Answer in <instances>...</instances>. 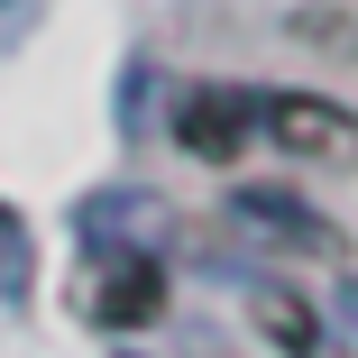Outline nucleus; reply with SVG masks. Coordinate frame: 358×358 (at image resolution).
Here are the masks:
<instances>
[{
    "label": "nucleus",
    "instance_id": "3",
    "mask_svg": "<svg viewBox=\"0 0 358 358\" xmlns=\"http://www.w3.org/2000/svg\"><path fill=\"white\" fill-rule=\"evenodd\" d=\"M230 211H239L248 230H266L275 248H313V257H331V266L349 257V239L322 221V211H313V202H294V193H275V184H239V202H230Z\"/></svg>",
    "mask_w": 358,
    "mask_h": 358
},
{
    "label": "nucleus",
    "instance_id": "2",
    "mask_svg": "<svg viewBox=\"0 0 358 358\" xmlns=\"http://www.w3.org/2000/svg\"><path fill=\"white\" fill-rule=\"evenodd\" d=\"M83 313L101 331H148L166 313V257L148 248V230H83Z\"/></svg>",
    "mask_w": 358,
    "mask_h": 358
},
{
    "label": "nucleus",
    "instance_id": "1",
    "mask_svg": "<svg viewBox=\"0 0 358 358\" xmlns=\"http://www.w3.org/2000/svg\"><path fill=\"white\" fill-rule=\"evenodd\" d=\"M175 148L202 166H230L248 148H275L294 166H358V110L285 83H202L175 101Z\"/></svg>",
    "mask_w": 358,
    "mask_h": 358
},
{
    "label": "nucleus",
    "instance_id": "4",
    "mask_svg": "<svg viewBox=\"0 0 358 358\" xmlns=\"http://www.w3.org/2000/svg\"><path fill=\"white\" fill-rule=\"evenodd\" d=\"M248 322L285 349V358H331L322 349V322H313V303L303 294H285V285H248Z\"/></svg>",
    "mask_w": 358,
    "mask_h": 358
}]
</instances>
